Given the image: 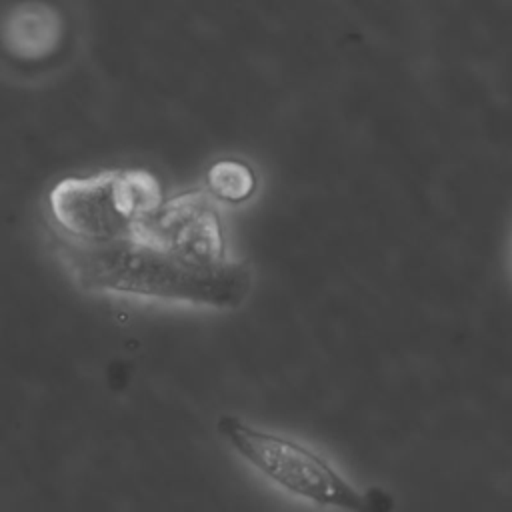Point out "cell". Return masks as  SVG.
I'll return each mask as SVG.
<instances>
[{
	"mask_svg": "<svg viewBox=\"0 0 512 512\" xmlns=\"http://www.w3.org/2000/svg\"><path fill=\"white\" fill-rule=\"evenodd\" d=\"M58 254L74 284L90 294L232 310L252 288L246 262H198L136 238L102 244L64 238Z\"/></svg>",
	"mask_w": 512,
	"mask_h": 512,
	"instance_id": "cell-1",
	"label": "cell"
},
{
	"mask_svg": "<svg viewBox=\"0 0 512 512\" xmlns=\"http://www.w3.org/2000/svg\"><path fill=\"white\" fill-rule=\"evenodd\" d=\"M216 434L266 482L306 504L338 512H390L394 506L386 492L356 486L328 458L296 438L234 414L216 420Z\"/></svg>",
	"mask_w": 512,
	"mask_h": 512,
	"instance_id": "cell-2",
	"label": "cell"
},
{
	"mask_svg": "<svg viewBox=\"0 0 512 512\" xmlns=\"http://www.w3.org/2000/svg\"><path fill=\"white\" fill-rule=\"evenodd\" d=\"M164 202L158 178L142 168L70 176L48 192V208L68 240L102 244L130 238Z\"/></svg>",
	"mask_w": 512,
	"mask_h": 512,
	"instance_id": "cell-3",
	"label": "cell"
},
{
	"mask_svg": "<svg viewBox=\"0 0 512 512\" xmlns=\"http://www.w3.org/2000/svg\"><path fill=\"white\" fill-rule=\"evenodd\" d=\"M130 238L198 262L228 260L216 210L204 192H184L168 200L164 198L158 210Z\"/></svg>",
	"mask_w": 512,
	"mask_h": 512,
	"instance_id": "cell-4",
	"label": "cell"
},
{
	"mask_svg": "<svg viewBox=\"0 0 512 512\" xmlns=\"http://www.w3.org/2000/svg\"><path fill=\"white\" fill-rule=\"evenodd\" d=\"M256 186L254 170L240 160H220L206 174L208 196L228 204L246 202L256 192Z\"/></svg>",
	"mask_w": 512,
	"mask_h": 512,
	"instance_id": "cell-5",
	"label": "cell"
}]
</instances>
